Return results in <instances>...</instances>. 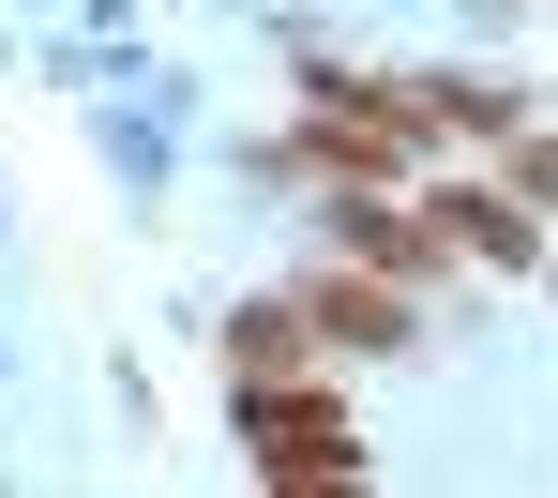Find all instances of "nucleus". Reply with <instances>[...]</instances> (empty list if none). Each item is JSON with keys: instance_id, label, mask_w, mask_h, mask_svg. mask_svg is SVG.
I'll use <instances>...</instances> for the list:
<instances>
[{"instance_id": "1", "label": "nucleus", "mask_w": 558, "mask_h": 498, "mask_svg": "<svg viewBox=\"0 0 558 498\" xmlns=\"http://www.w3.org/2000/svg\"><path fill=\"white\" fill-rule=\"evenodd\" d=\"M227 363H242V378H272V363H302V332H287V302H257V317L227 332Z\"/></svg>"}]
</instances>
